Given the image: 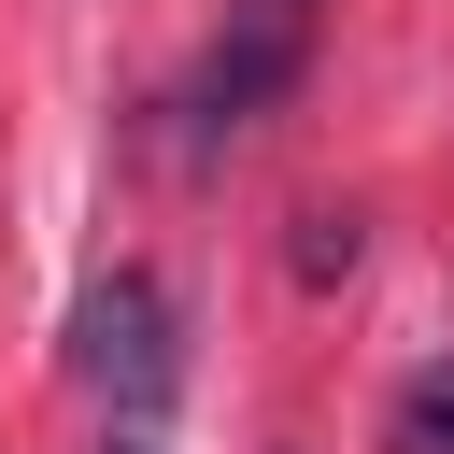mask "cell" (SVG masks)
Wrapping results in <instances>:
<instances>
[{
  "instance_id": "cell-1",
  "label": "cell",
  "mask_w": 454,
  "mask_h": 454,
  "mask_svg": "<svg viewBox=\"0 0 454 454\" xmlns=\"http://www.w3.org/2000/svg\"><path fill=\"white\" fill-rule=\"evenodd\" d=\"M71 383L85 411H156V426L184 411V312L156 270H99L71 298Z\"/></svg>"
},
{
  "instance_id": "cell-2",
  "label": "cell",
  "mask_w": 454,
  "mask_h": 454,
  "mask_svg": "<svg viewBox=\"0 0 454 454\" xmlns=\"http://www.w3.org/2000/svg\"><path fill=\"white\" fill-rule=\"evenodd\" d=\"M312 43H326V0H227L213 43H199V71H184V142L213 156V142H241L255 114H284L298 71H312Z\"/></svg>"
},
{
  "instance_id": "cell-3",
  "label": "cell",
  "mask_w": 454,
  "mask_h": 454,
  "mask_svg": "<svg viewBox=\"0 0 454 454\" xmlns=\"http://www.w3.org/2000/svg\"><path fill=\"white\" fill-rule=\"evenodd\" d=\"M383 454H454V355L397 383V411H383Z\"/></svg>"
},
{
  "instance_id": "cell-4",
  "label": "cell",
  "mask_w": 454,
  "mask_h": 454,
  "mask_svg": "<svg viewBox=\"0 0 454 454\" xmlns=\"http://www.w3.org/2000/svg\"><path fill=\"white\" fill-rule=\"evenodd\" d=\"M326 270H355V213H298V284H326Z\"/></svg>"
}]
</instances>
